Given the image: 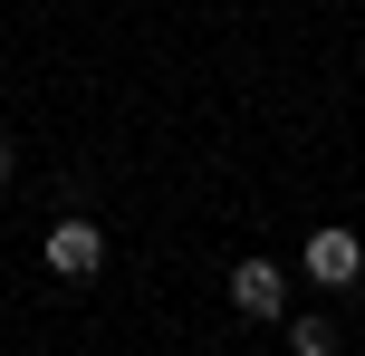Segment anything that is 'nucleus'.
Here are the masks:
<instances>
[{"label": "nucleus", "instance_id": "1", "mask_svg": "<svg viewBox=\"0 0 365 356\" xmlns=\"http://www.w3.org/2000/svg\"><path fill=\"white\" fill-rule=\"evenodd\" d=\"M48 270H58V280H96V270H106V231H96L87 212L48 222Z\"/></svg>", "mask_w": 365, "mask_h": 356}, {"label": "nucleus", "instance_id": "4", "mask_svg": "<svg viewBox=\"0 0 365 356\" xmlns=\"http://www.w3.org/2000/svg\"><path fill=\"white\" fill-rule=\"evenodd\" d=\"M289 347H298V356H327V347H336V327H327V318H298V327H289Z\"/></svg>", "mask_w": 365, "mask_h": 356}, {"label": "nucleus", "instance_id": "3", "mask_svg": "<svg viewBox=\"0 0 365 356\" xmlns=\"http://www.w3.org/2000/svg\"><path fill=\"white\" fill-rule=\"evenodd\" d=\"M356 260H365L356 231H317V241H308V270H317L327 289H346V280H356Z\"/></svg>", "mask_w": 365, "mask_h": 356}, {"label": "nucleus", "instance_id": "2", "mask_svg": "<svg viewBox=\"0 0 365 356\" xmlns=\"http://www.w3.org/2000/svg\"><path fill=\"white\" fill-rule=\"evenodd\" d=\"M231 308L240 318H279V308H289V280H279L269 260H240L231 270Z\"/></svg>", "mask_w": 365, "mask_h": 356}, {"label": "nucleus", "instance_id": "5", "mask_svg": "<svg viewBox=\"0 0 365 356\" xmlns=\"http://www.w3.org/2000/svg\"><path fill=\"white\" fill-rule=\"evenodd\" d=\"M0 183H10V135H0Z\"/></svg>", "mask_w": 365, "mask_h": 356}]
</instances>
